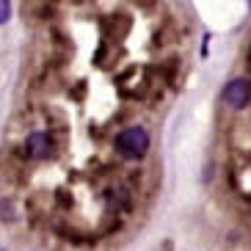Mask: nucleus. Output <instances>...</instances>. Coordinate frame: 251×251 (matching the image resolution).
<instances>
[{"label": "nucleus", "mask_w": 251, "mask_h": 251, "mask_svg": "<svg viewBox=\"0 0 251 251\" xmlns=\"http://www.w3.org/2000/svg\"><path fill=\"white\" fill-rule=\"evenodd\" d=\"M0 218H3V221H11V218H14V210H11V201H0Z\"/></svg>", "instance_id": "nucleus-4"}, {"label": "nucleus", "mask_w": 251, "mask_h": 251, "mask_svg": "<svg viewBox=\"0 0 251 251\" xmlns=\"http://www.w3.org/2000/svg\"><path fill=\"white\" fill-rule=\"evenodd\" d=\"M251 100V83L243 80V77H237V80L226 83V89H224V102L229 108H235V111H243L246 105Z\"/></svg>", "instance_id": "nucleus-2"}, {"label": "nucleus", "mask_w": 251, "mask_h": 251, "mask_svg": "<svg viewBox=\"0 0 251 251\" xmlns=\"http://www.w3.org/2000/svg\"><path fill=\"white\" fill-rule=\"evenodd\" d=\"M249 8H251V0H249Z\"/></svg>", "instance_id": "nucleus-6"}, {"label": "nucleus", "mask_w": 251, "mask_h": 251, "mask_svg": "<svg viewBox=\"0 0 251 251\" xmlns=\"http://www.w3.org/2000/svg\"><path fill=\"white\" fill-rule=\"evenodd\" d=\"M8 17H11V3L8 0H0V25L6 23Z\"/></svg>", "instance_id": "nucleus-5"}, {"label": "nucleus", "mask_w": 251, "mask_h": 251, "mask_svg": "<svg viewBox=\"0 0 251 251\" xmlns=\"http://www.w3.org/2000/svg\"><path fill=\"white\" fill-rule=\"evenodd\" d=\"M52 149V135L47 130H39V133H30L25 141V152H28L33 160H45Z\"/></svg>", "instance_id": "nucleus-3"}, {"label": "nucleus", "mask_w": 251, "mask_h": 251, "mask_svg": "<svg viewBox=\"0 0 251 251\" xmlns=\"http://www.w3.org/2000/svg\"><path fill=\"white\" fill-rule=\"evenodd\" d=\"M113 147H116V152H119L122 157L138 160V157L147 155L149 135H147V130H144V127H127V130H122V133L116 135Z\"/></svg>", "instance_id": "nucleus-1"}]
</instances>
